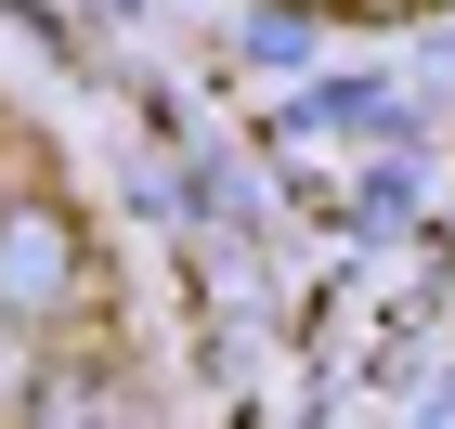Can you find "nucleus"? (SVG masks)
<instances>
[{
    "instance_id": "obj_1",
    "label": "nucleus",
    "mask_w": 455,
    "mask_h": 429,
    "mask_svg": "<svg viewBox=\"0 0 455 429\" xmlns=\"http://www.w3.org/2000/svg\"><path fill=\"white\" fill-rule=\"evenodd\" d=\"M66 299H78V221L13 195L0 209V313H66Z\"/></svg>"
}]
</instances>
